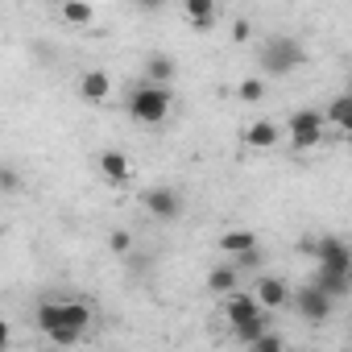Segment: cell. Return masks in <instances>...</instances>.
Listing matches in <instances>:
<instances>
[{
	"mask_svg": "<svg viewBox=\"0 0 352 352\" xmlns=\"http://www.w3.org/2000/svg\"><path fill=\"white\" fill-rule=\"evenodd\" d=\"M34 323H38V331L50 340V344H58V348H71V344H79L83 340V331L91 327V307L87 302H79V298H42L38 307H34Z\"/></svg>",
	"mask_w": 352,
	"mask_h": 352,
	"instance_id": "1",
	"label": "cell"
},
{
	"mask_svg": "<svg viewBox=\"0 0 352 352\" xmlns=\"http://www.w3.org/2000/svg\"><path fill=\"white\" fill-rule=\"evenodd\" d=\"M170 104H174L170 83H153V79H141L124 100V108H129V116L137 124H162L170 116Z\"/></svg>",
	"mask_w": 352,
	"mask_h": 352,
	"instance_id": "2",
	"label": "cell"
},
{
	"mask_svg": "<svg viewBox=\"0 0 352 352\" xmlns=\"http://www.w3.org/2000/svg\"><path fill=\"white\" fill-rule=\"evenodd\" d=\"M257 58H261L265 79H286V75H294V71L307 63V50H302V42L290 38V34H274V38H265V46H261Z\"/></svg>",
	"mask_w": 352,
	"mask_h": 352,
	"instance_id": "3",
	"label": "cell"
},
{
	"mask_svg": "<svg viewBox=\"0 0 352 352\" xmlns=\"http://www.w3.org/2000/svg\"><path fill=\"white\" fill-rule=\"evenodd\" d=\"M141 208H145V216H149V220H157V224H174V220H183L187 199H183V191H179V187L157 183V187H149V191L141 195Z\"/></svg>",
	"mask_w": 352,
	"mask_h": 352,
	"instance_id": "4",
	"label": "cell"
},
{
	"mask_svg": "<svg viewBox=\"0 0 352 352\" xmlns=\"http://www.w3.org/2000/svg\"><path fill=\"white\" fill-rule=\"evenodd\" d=\"M323 129H327V112H315V108L290 112V145H294V153L315 149L323 141Z\"/></svg>",
	"mask_w": 352,
	"mask_h": 352,
	"instance_id": "5",
	"label": "cell"
},
{
	"mask_svg": "<svg viewBox=\"0 0 352 352\" xmlns=\"http://www.w3.org/2000/svg\"><path fill=\"white\" fill-rule=\"evenodd\" d=\"M340 298H331L319 282H311V286H298V294L290 298V307L298 311V319H307V323H323L327 315H331V307H336Z\"/></svg>",
	"mask_w": 352,
	"mask_h": 352,
	"instance_id": "6",
	"label": "cell"
},
{
	"mask_svg": "<svg viewBox=\"0 0 352 352\" xmlns=\"http://www.w3.org/2000/svg\"><path fill=\"white\" fill-rule=\"evenodd\" d=\"M96 166H100V174H104L112 187L133 183V162H129L120 149H100V153H96Z\"/></svg>",
	"mask_w": 352,
	"mask_h": 352,
	"instance_id": "7",
	"label": "cell"
},
{
	"mask_svg": "<svg viewBox=\"0 0 352 352\" xmlns=\"http://www.w3.org/2000/svg\"><path fill=\"white\" fill-rule=\"evenodd\" d=\"M253 294H257V302L265 307V311H282L294 294H290V286L278 278V274H261L257 278V286H253Z\"/></svg>",
	"mask_w": 352,
	"mask_h": 352,
	"instance_id": "8",
	"label": "cell"
},
{
	"mask_svg": "<svg viewBox=\"0 0 352 352\" xmlns=\"http://www.w3.org/2000/svg\"><path fill=\"white\" fill-rule=\"evenodd\" d=\"M315 261H319V265L348 270V261H352V245H348L344 236H315Z\"/></svg>",
	"mask_w": 352,
	"mask_h": 352,
	"instance_id": "9",
	"label": "cell"
},
{
	"mask_svg": "<svg viewBox=\"0 0 352 352\" xmlns=\"http://www.w3.org/2000/svg\"><path fill=\"white\" fill-rule=\"evenodd\" d=\"M265 307L257 302V294L253 290H232V294H224V319L236 327V323H245V319H253V315H261Z\"/></svg>",
	"mask_w": 352,
	"mask_h": 352,
	"instance_id": "10",
	"label": "cell"
},
{
	"mask_svg": "<svg viewBox=\"0 0 352 352\" xmlns=\"http://www.w3.org/2000/svg\"><path fill=\"white\" fill-rule=\"evenodd\" d=\"M108 91H112V79H108V71L91 67V71H83V75H79V96H83L87 104H100V100H108Z\"/></svg>",
	"mask_w": 352,
	"mask_h": 352,
	"instance_id": "11",
	"label": "cell"
},
{
	"mask_svg": "<svg viewBox=\"0 0 352 352\" xmlns=\"http://www.w3.org/2000/svg\"><path fill=\"white\" fill-rule=\"evenodd\" d=\"M208 290L212 294H232V290H241V265L236 261H224V265H216L212 274H208Z\"/></svg>",
	"mask_w": 352,
	"mask_h": 352,
	"instance_id": "12",
	"label": "cell"
},
{
	"mask_svg": "<svg viewBox=\"0 0 352 352\" xmlns=\"http://www.w3.org/2000/svg\"><path fill=\"white\" fill-rule=\"evenodd\" d=\"M253 249H261V241L249 228H228L220 236V253H228V257H241V253H253Z\"/></svg>",
	"mask_w": 352,
	"mask_h": 352,
	"instance_id": "13",
	"label": "cell"
},
{
	"mask_svg": "<svg viewBox=\"0 0 352 352\" xmlns=\"http://www.w3.org/2000/svg\"><path fill=\"white\" fill-rule=\"evenodd\" d=\"M145 79H153V83H174V79H179V63H174L170 54H162V50H149V58H145Z\"/></svg>",
	"mask_w": 352,
	"mask_h": 352,
	"instance_id": "14",
	"label": "cell"
},
{
	"mask_svg": "<svg viewBox=\"0 0 352 352\" xmlns=\"http://www.w3.org/2000/svg\"><path fill=\"white\" fill-rule=\"evenodd\" d=\"M183 13H187L191 30L208 34V30L216 25V0H183Z\"/></svg>",
	"mask_w": 352,
	"mask_h": 352,
	"instance_id": "15",
	"label": "cell"
},
{
	"mask_svg": "<svg viewBox=\"0 0 352 352\" xmlns=\"http://www.w3.org/2000/svg\"><path fill=\"white\" fill-rule=\"evenodd\" d=\"M270 315H274V311H261V315H253V319L236 323V327H232V340H236V344H249V348H253V344H257V340H261V336L270 331V323H274Z\"/></svg>",
	"mask_w": 352,
	"mask_h": 352,
	"instance_id": "16",
	"label": "cell"
},
{
	"mask_svg": "<svg viewBox=\"0 0 352 352\" xmlns=\"http://www.w3.org/2000/svg\"><path fill=\"white\" fill-rule=\"evenodd\" d=\"M315 282H319L331 298H344V294L352 290V274H348V270H336V265H319Z\"/></svg>",
	"mask_w": 352,
	"mask_h": 352,
	"instance_id": "17",
	"label": "cell"
},
{
	"mask_svg": "<svg viewBox=\"0 0 352 352\" xmlns=\"http://www.w3.org/2000/svg\"><path fill=\"white\" fill-rule=\"evenodd\" d=\"M245 145L249 149H274L278 145V124L274 120H253L245 129Z\"/></svg>",
	"mask_w": 352,
	"mask_h": 352,
	"instance_id": "18",
	"label": "cell"
},
{
	"mask_svg": "<svg viewBox=\"0 0 352 352\" xmlns=\"http://www.w3.org/2000/svg\"><path fill=\"white\" fill-rule=\"evenodd\" d=\"M327 124L340 133H352V91H344L327 104Z\"/></svg>",
	"mask_w": 352,
	"mask_h": 352,
	"instance_id": "19",
	"label": "cell"
},
{
	"mask_svg": "<svg viewBox=\"0 0 352 352\" xmlns=\"http://www.w3.org/2000/svg\"><path fill=\"white\" fill-rule=\"evenodd\" d=\"M58 13H63V21L67 25H91L96 21V13H91V5H87V0H63V5H58Z\"/></svg>",
	"mask_w": 352,
	"mask_h": 352,
	"instance_id": "20",
	"label": "cell"
},
{
	"mask_svg": "<svg viewBox=\"0 0 352 352\" xmlns=\"http://www.w3.org/2000/svg\"><path fill=\"white\" fill-rule=\"evenodd\" d=\"M265 91H270V87H265V79H261V75H249V79H241V83H236V96H241L245 104H261V100H265Z\"/></svg>",
	"mask_w": 352,
	"mask_h": 352,
	"instance_id": "21",
	"label": "cell"
},
{
	"mask_svg": "<svg viewBox=\"0 0 352 352\" xmlns=\"http://www.w3.org/2000/svg\"><path fill=\"white\" fill-rule=\"evenodd\" d=\"M0 187H5V195H21V179H17V170H13V166L0 170Z\"/></svg>",
	"mask_w": 352,
	"mask_h": 352,
	"instance_id": "22",
	"label": "cell"
},
{
	"mask_svg": "<svg viewBox=\"0 0 352 352\" xmlns=\"http://www.w3.org/2000/svg\"><path fill=\"white\" fill-rule=\"evenodd\" d=\"M253 348H261V352H265V348H286V340H282V336H278V331L270 327V331H265V336H261V340H257Z\"/></svg>",
	"mask_w": 352,
	"mask_h": 352,
	"instance_id": "23",
	"label": "cell"
},
{
	"mask_svg": "<svg viewBox=\"0 0 352 352\" xmlns=\"http://www.w3.org/2000/svg\"><path fill=\"white\" fill-rule=\"evenodd\" d=\"M129 249H133L129 232H112V253H129Z\"/></svg>",
	"mask_w": 352,
	"mask_h": 352,
	"instance_id": "24",
	"label": "cell"
},
{
	"mask_svg": "<svg viewBox=\"0 0 352 352\" xmlns=\"http://www.w3.org/2000/svg\"><path fill=\"white\" fill-rule=\"evenodd\" d=\"M249 34H253V30H249V21L241 17V21L232 25V38H236V42H249Z\"/></svg>",
	"mask_w": 352,
	"mask_h": 352,
	"instance_id": "25",
	"label": "cell"
},
{
	"mask_svg": "<svg viewBox=\"0 0 352 352\" xmlns=\"http://www.w3.org/2000/svg\"><path fill=\"white\" fill-rule=\"evenodd\" d=\"M133 5H137V9H141V13H157V9H162V5H166V0H133Z\"/></svg>",
	"mask_w": 352,
	"mask_h": 352,
	"instance_id": "26",
	"label": "cell"
},
{
	"mask_svg": "<svg viewBox=\"0 0 352 352\" xmlns=\"http://www.w3.org/2000/svg\"><path fill=\"white\" fill-rule=\"evenodd\" d=\"M348 274H352V261H348Z\"/></svg>",
	"mask_w": 352,
	"mask_h": 352,
	"instance_id": "27",
	"label": "cell"
}]
</instances>
